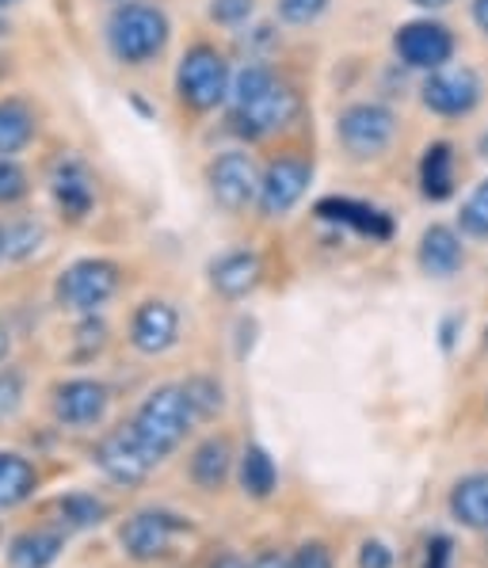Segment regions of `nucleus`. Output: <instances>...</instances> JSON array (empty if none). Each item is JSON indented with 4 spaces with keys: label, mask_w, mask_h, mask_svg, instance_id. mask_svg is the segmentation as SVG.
<instances>
[{
    "label": "nucleus",
    "mask_w": 488,
    "mask_h": 568,
    "mask_svg": "<svg viewBox=\"0 0 488 568\" xmlns=\"http://www.w3.org/2000/svg\"><path fill=\"white\" fill-rule=\"evenodd\" d=\"M298 115V92L275 73L267 61H248L233 73L230 92V130L244 142L272 138L283 126H291Z\"/></svg>",
    "instance_id": "1"
},
{
    "label": "nucleus",
    "mask_w": 488,
    "mask_h": 568,
    "mask_svg": "<svg viewBox=\"0 0 488 568\" xmlns=\"http://www.w3.org/2000/svg\"><path fill=\"white\" fill-rule=\"evenodd\" d=\"M172 20L161 4L150 0H122L103 20V47L111 61L126 69H145L169 50Z\"/></svg>",
    "instance_id": "2"
},
{
    "label": "nucleus",
    "mask_w": 488,
    "mask_h": 568,
    "mask_svg": "<svg viewBox=\"0 0 488 568\" xmlns=\"http://www.w3.org/2000/svg\"><path fill=\"white\" fill-rule=\"evenodd\" d=\"M233 65L214 42H191L176 65V95L187 111H217L230 103Z\"/></svg>",
    "instance_id": "3"
},
{
    "label": "nucleus",
    "mask_w": 488,
    "mask_h": 568,
    "mask_svg": "<svg viewBox=\"0 0 488 568\" xmlns=\"http://www.w3.org/2000/svg\"><path fill=\"white\" fill-rule=\"evenodd\" d=\"M195 419L199 416H195V408H191L183 386H161L138 405L130 427H134V435L145 443V450H150L156 462H164L183 443V435L191 432Z\"/></svg>",
    "instance_id": "4"
},
{
    "label": "nucleus",
    "mask_w": 488,
    "mask_h": 568,
    "mask_svg": "<svg viewBox=\"0 0 488 568\" xmlns=\"http://www.w3.org/2000/svg\"><path fill=\"white\" fill-rule=\"evenodd\" d=\"M397 138L394 108L378 100H355L336 115V142L352 161H378Z\"/></svg>",
    "instance_id": "5"
},
{
    "label": "nucleus",
    "mask_w": 488,
    "mask_h": 568,
    "mask_svg": "<svg viewBox=\"0 0 488 568\" xmlns=\"http://www.w3.org/2000/svg\"><path fill=\"white\" fill-rule=\"evenodd\" d=\"M119 283H122L119 264H111V260H103V256H84V260H73V264L58 275L54 302H58V310L89 317V313H100L103 305L115 298Z\"/></svg>",
    "instance_id": "6"
},
{
    "label": "nucleus",
    "mask_w": 488,
    "mask_h": 568,
    "mask_svg": "<svg viewBox=\"0 0 488 568\" xmlns=\"http://www.w3.org/2000/svg\"><path fill=\"white\" fill-rule=\"evenodd\" d=\"M260 176L264 169L256 164V156L248 150H222L206 161V191H211V203L222 214H244L248 206H256L260 199Z\"/></svg>",
    "instance_id": "7"
},
{
    "label": "nucleus",
    "mask_w": 488,
    "mask_h": 568,
    "mask_svg": "<svg viewBox=\"0 0 488 568\" xmlns=\"http://www.w3.org/2000/svg\"><path fill=\"white\" fill-rule=\"evenodd\" d=\"M47 195L65 222H84L95 210V172L77 150H61L47 169Z\"/></svg>",
    "instance_id": "8"
},
{
    "label": "nucleus",
    "mask_w": 488,
    "mask_h": 568,
    "mask_svg": "<svg viewBox=\"0 0 488 568\" xmlns=\"http://www.w3.org/2000/svg\"><path fill=\"white\" fill-rule=\"evenodd\" d=\"M481 100H485L481 73L469 65H443V69H435V73H427L420 84V103L439 119L474 115V111L481 108Z\"/></svg>",
    "instance_id": "9"
},
{
    "label": "nucleus",
    "mask_w": 488,
    "mask_h": 568,
    "mask_svg": "<svg viewBox=\"0 0 488 568\" xmlns=\"http://www.w3.org/2000/svg\"><path fill=\"white\" fill-rule=\"evenodd\" d=\"M394 54L405 69L435 73V69L450 65V58H455V31L443 20H431V16L408 20L394 34Z\"/></svg>",
    "instance_id": "10"
},
{
    "label": "nucleus",
    "mask_w": 488,
    "mask_h": 568,
    "mask_svg": "<svg viewBox=\"0 0 488 568\" xmlns=\"http://www.w3.org/2000/svg\"><path fill=\"white\" fill-rule=\"evenodd\" d=\"M309 183H313V164L305 161V156H294V153L275 156V161H267L264 176H260L256 210L264 217H286L305 199Z\"/></svg>",
    "instance_id": "11"
},
{
    "label": "nucleus",
    "mask_w": 488,
    "mask_h": 568,
    "mask_svg": "<svg viewBox=\"0 0 488 568\" xmlns=\"http://www.w3.org/2000/svg\"><path fill=\"white\" fill-rule=\"evenodd\" d=\"M95 466L115 480V485H142L161 462L145 450V443L134 435V427L122 424L100 439V447H95Z\"/></svg>",
    "instance_id": "12"
},
{
    "label": "nucleus",
    "mask_w": 488,
    "mask_h": 568,
    "mask_svg": "<svg viewBox=\"0 0 488 568\" xmlns=\"http://www.w3.org/2000/svg\"><path fill=\"white\" fill-rule=\"evenodd\" d=\"M313 214H317L321 222H328V225H344V230L359 233V237L374 241V244L394 241V233H397L394 217H389L382 206L363 203V199L328 195V199H321V203L313 206Z\"/></svg>",
    "instance_id": "13"
},
{
    "label": "nucleus",
    "mask_w": 488,
    "mask_h": 568,
    "mask_svg": "<svg viewBox=\"0 0 488 568\" xmlns=\"http://www.w3.org/2000/svg\"><path fill=\"white\" fill-rule=\"evenodd\" d=\"M108 405H111V393L95 378L61 382L54 389V400H50L54 419L61 427H95L103 416H108Z\"/></svg>",
    "instance_id": "14"
},
{
    "label": "nucleus",
    "mask_w": 488,
    "mask_h": 568,
    "mask_svg": "<svg viewBox=\"0 0 488 568\" xmlns=\"http://www.w3.org/2000/svg\"><path fill=\"white\" fill-rule=\"evenodd\" d=\"M187 523H180L176 515L169 511H138L126 519V527H122V549H126V557H134V561H156V557L169 554L172 538H176V530H183Z\"/></svg>",
    "instance_id": "15"
},
{
    "label": "nucleus",
    "mask_w": 488,
    "mask_h": 568,
    "mask_svg": "<svg viewBox=\"0 0 488 568\" xmlns=\"http://www.w3.org/2000/svg\"><path fill=\"white\" fill-rule=\"evenodd\" d=\"M180 339V313L172 302L150 298L130 317V344L142 355H164Z\"/></svg>",
    "instance_id": "16"
},
{
    "label": "nucleus",
    "mask_w": 488,
    "mask_h": 568,
    "mask_svg": "<svg viewBox=\"0 0 488 568\" xmlns=\"http://www.w3.org/2000/svg\"><path fill=\"white\" fill-rule=\"evenodd\" d=\"M416 264H420L424 275H431V278L458 275L461 264H466V244H461V230H455V225H443V222L427 225V230L420 233Z\"/></svg>",
    "instance_id": "17"
},
{
    "label": "nucleus",
    "mask_w": 488,
    "mask_h": 568,
    "mask_svg": "<svg viewBox=\"0 0 488 568\" xmlns=\"http://www.w3.org/2000/svg\"><path fill=\"white\" fill-rule=\"evenodd\" d=\"M260 275H264V264H260V256L248 248L222 252L211 264V286L222 298H244V294H252Z\"/></svg>",
    "instance_id": "18"
},
{
    "label": "nucleus",
    "mask_w": 488,
    "mask_h": 568,
    "mask_svg": "<svg viewBox=\"0 0 488 568\" xmlns=\"http://www.w3.org/2000/svg\"><path fill=\"white\" fill-rule=\"evenodd\" d=\"M458 191V156L450 142H427L420 156V195L427 203H447Z\"/></svg>",
    "instance_id": "19"
},
{
    "label": "nucleus",
    "mask_w": 488,
    "mask_h": 568,
    "mask_svg": "<svg viewBox=\"0 0 488 568\" xmlns=\"http://www.w3.org/2000/svg\"><path fill=\"white\" fill-rule=\"evenodd\" d=\"M39 138V111L23 95L0 100V156H20Z\"/></svg>",
    "instance_id": "20"
},
{
    "label": "nucleus",
    "mask_w": 488,
    "mask_h": 568,
    "mask_svg": "<svg viewBox=\"0 0 488 568\" xmlns=\"http://www.w3.org/2000/svg\"><path fill=\"white\" fill-rule=\"evenodd\" d=\"M0 241H4L8 264H23V260H31L42 252V244H47V225L34 222V217L12 214L0 222Z\"/></svg>",
    "instance_id": "21"
},
{
    "label": "nucleus",
    "mask_w": 488,
    "mask_h": 568,
    "mask_svg": "<svg viewBox=\"0 0 488 568\" xmlns=\"http://www.w3.org/2000/svg\"><path fill=\"white\" fill-rule=\"evenodd\" d=\"M450 511L474 530H488V474L461 477L450 493Z\"/></svg>",
    "instance_id": "22"
},
{
    "label": "nucleus",
    "mask_w": 488,
    "mask_h": 568,
    "mask_svg": "<svg viewBox=\"0 0 488 568\" xmlns=\"http://www.w3.org/2000/svg\"><path fill=\"white\" fill-rule=\"evenodd\" d=\"M39 474L23 454L0 450V508H20L23 500L34 493Z\"/></svg>",
    "instance_id": "23"
},
{
    "label": "nucleus",
    "mask_w": 488,
    "mask_h": 568,
    "mask_svg": "<svg viewBox=\"0 0 488 568\" xmlns=\"http://www.w3.org/2000/svg\"><path fill=\"white\" fill-rule=\"evenodd\" d=\"M61 535L58 530H28V535H20L12 541V549H8V561L12 568H50L61 557Z\"/></svg>",
    "instance_id": "24"
},
{
    "label": "nucleus",
    "mask_w": 488,
    "mask_h": 568,
    "mask_svg": "<svg viewBox=\"0 0 488 568\" xmlns=\"http://www.w3.org/2000/svg\"><path fill=\"white\" fill-rule=\"evenodd\" d=\"M233 450L225 439H206L203 447L191 454V480L199 488H222V480L230 477Z\"/></svg>",
    "instance_id": "25"
},
{
    "label": "nucleus",
    "mask_w": 488,
    "mask_h": 568,
    "mask_svg": "<svg viewBox=\"0 0 488 568\" xmlns=\"http://www.w3.org/2000/svg\"><path fill=\"white\" fill-rule=\"evenodd\" d=\"M241 485L248 496H256V500H267V496L275 493L278 485V469L272 462V454L264 447H244L241 454Z\"/></svg>",
    "instance_id": "26"
},
{
    "label": "nucleus",
    "mask_w": 488,
    "mask_h": 568,
    "mask_svg": "<svg viewBox=\"0 0 488 568\" xmlns=\"http://www.w3.org/2000/svg\"><path fill=\"white\" fill-rule=\"evenodd\" d=\"M458 230L461 237H474V241H488V180L477 183L469 191V199L458 210Z\"/></svg>",
    "instance_id": "27"
},
{
    "label": "nucleus",
    "mask_w": 488,
    "mask_h": 568,
    "mask_svg": "<svg viewBox=\"0 0 488 568\" xmlns=\"http://www.w3.org/2000/svg\"><path fill=\"white\" fill-rule=\"evenodd\" d=\"M58 515L65 530H89V527H100L108 508H103L95 496H65V500L58 504Z\"/></svg>",
    "instance_id": "28"
},
{
    "label": "nucleus",
    "mask_w": 488,
    "mask_h": 568,
    "mask_svg": "<svg viewBox=\"0 0 488 568\" xmlns=\"http://www.w3.org/2000/svg\"><path fill=\"white\" fill-rule=\"evenodd\" d=\"M31 195V176L20 156H0V210L20 206Z\"/></svg>",
    "instance_id": "29"
},
{
    "label": "nucleus",
    "mask_w": 488,
    "mask_h": 568,
    "mask_svg": "<svg viewBox=\"0 0 488 568\" xmlns=\"http://www.w3.org/2000/svg\"><path fill=\"white\" fill-rule=\"evenodd\" d=\"M333 8V0H275V16L286 28H309Z\"/></svg>",
    "instance_id": "30"
},
{
    "label": "nucleus",
    "mask_w": 488,
    "mask_h": 568,
    "mask_svg": "<svg viewBox=\"0 0 488 568\" xmlns=\"http://www.w3.org/2000/svg\"><path fill=\"white\" fill-rule=\"evenodd\" d=\"M183 393H187V400H191V408H195L199 419L217 416V413H222V405H225L222 386H217L214 378H191V382H183Z\"/></svg>",
    "instance_id": "31"
},
{
    "label": "nucleus",
    "mask_w": 488,
    "mask_h": 568,
    "mask_svg": "<svg viewBox=\"0 0 488 568\" xmlns=\"http://www.w3.org/2000/svg\"><path fill=\"white\" fill-rule=\"evenodd\" d=\"M206 16H211V23L225 31H241L244 23L256 16V0H211L206 4Z\"/></svg>",
    "instance_id": "32"
},
{
    "label": "nucleus",
    "mask_w": 488,
    "mask_h": 568,
    "mask_svg": "<svg viewBox=\"0 0 488 568\" xmlns=\"http://www.w3.org/2000/svg\"><path fill=\"white\" fill-rule=\"evenodd\" d=\"M23 405V374L16 366H0V419H12Z\"/></svg>",
    "instance_id": "33"
},
{
    "label": "nucleus",
    "mask_w": 488,
    "mask_h": 568,
    "mask_svg": "<svg viewBox=\"0 0 488 568\" xmlns=\"http://www.w3.org/2000/svg\"><path fill=\"white\" fill-rule=\"evenodd\" d=\"M103 344H108V325H103L95 313H89V317L77 325V355H81V359H92V355L103 352Z\"/></svg>",
    "instance_id": "34"
},
{
    "label": "nucleus",
    "mask_w": 488,
    "mask_h": 568,
    "mask_svg": "<svg viewBox=\"0 0 488 568\" xmlns=\"http://www.w3.org/2000/svg\"><path fill=\"white\" fill-rule=\"evenodd\" d=\"M359 568H394V554H389L386 541H363Z\"/></svg>",
    "instance_id": "35"
},
{
    "label": "nucleus",
    "mask_w": 488,
    "mask_h": 568,
    "mask_svg": "<svg viewBox=\"0 0 488 568\" xmlns=\"http://www.w3.org/2000/svg\"><path fill=\"white\" fill-rule=\"evenodd\" d=\"M291 568H333V557H328V549L321 546V541H309V546L298 549Z\"/></svg>",
    "instance_id": "36"
},
{
    "label": "nucleus",
    "mask_w": 488,
    "mask_h": 568,
    "mask_svg": "<svg viewBox=\"0 0 488 568\" xmlns=\"http://www.w3.org/2000/svg\"><path fill=\"white\" fill-rule=\"evenodd\" d=\"M450 565V538H435L427 546V568H447Z\"/></svg>",
    "instance_id": "37"
},
{
    "label": "nucleus",
    "mask_w": 488,
    "mask_h": 568,
    "mask_svg": "<svg viewBox=\"0 0 488 568\" xmlns=\"http://www.w3.org/2000/svg\"><path fill=\"white\" fill-rule=\"evenodd\" d=\"M469 16H474L477 31L488 39V0H474V4H469Z\"/></svg>",
    "instance_id": "38"
},
{
    "label": "nucleus",
    "mask_w": 488,
    "mask_h": 568,
    "mask_svg": "<svg viewBox=\"0 0 488 568\" xmlns=\"http://www.w3.org/2000/svg\"><path fill=\"white\" fill-rule=\"evenodd\" d=\"M416 8H424V12H443V8H450L455 0H413Z\"/></svg>",
    "instance_id": "39"
},
{
    "label": "nucleus",
    "mask_w": 488,
    "mask_h": 568,
    "mask_svg": "<svg viewBox=\"0 0 488 568\" xmlns=\"http://www.w3.org/2000/svg\"><path fill=\"white\" fill-rule=\"evenodd\" d=\"M252 568H291V565H286L283 557H278V554H264V557H260V561L252 565Z\"/></svg>",
    "instance_id": "40"
},
{
    "label": "nucleus",
    "mask_w": 488,
    "mask_h": 568,
    "mask_svg": "<svg viewBox=\"0 0 488 568\" xmlns=\"http://www.w3.org/2000/svg\"><path fill=\"white\" fill-rule=\"evenodd\" d=\"M8 352H12V336H8L4 321H0V363H4V359H8Z\"/></svg>",
    "instance_id": "41"
},
{
    "label": "nucleus",
    "mask_w": 488,
    "mask_h": 568,
    "mask_svg": "<svg viewBox=\"0 0 488 568\" xmlns=\"http://www.w3.org/2000/svg\"><path fill=\"white\" fill-rule=\"evenodd\" d=\"M211 568H248V565H244V561H241V557L225 554V557H217V561H214Z\"/></svg>",
    "instance_id": "42"
},
{
    "label": "nucleus",
    "mask_w": 488,
    "mask_h": 568,
    "mask_svg": "<svg viewBox=\"0 0 488 568\" xmlns=\"http://www.w3.org/2000/svg\"><path fill=\"white\" fill-rule=\"evenodd\" d=\"M477 153H481V161H488V130L477 138Z\"/></svg>",
    "instance_id": "43"
},
{
    "label": "nucleus",
    "mask_w": 488,
    "mask_h": 568,
    "mask_svg": "<svg viewBox=\"0 0 488 568\" xmlns=\"http://www.w3.org/2000/svg\"><path fill=\"white\" fill-rule=\"evenodd\" d=\"M20 4V0H0V12H4V8H16Z\"/></svg>",
    "instance_id": "44"
},
{
    "label": "nucleus",
    "mask_w": 488,
    "mask_h": 568,
    "mask_svg": "<svg viewBox=\"0 0 488 568\" xmlns=\"http://www.w3.org/2000/svg\"><path fill=\"white\" fill-rule=\"evenodd\" d=\"M0 260H4V241H0Z\"/></svg>",
    "instance_id": "45"
},
{
    "label": "nucleus",
    "mask_w": 488,
    "mask_h": 568,
    "mask_svg": "<svg viewBox=\"0 0 488 568\" xmlns=\"http://www.w3.org/2000/svg\"><path fill=\"white\" fill-rule=\"evenodd\" d=\"M0 77H4V58H0Z\"/></svg>",
    "instance_id": "46"
},
{
    "label": "nucleus",
    "mask_w": 488,
    "mask_h": 568,
    "mask_svg": "<svg viewBox=\"0 0 488 568\" xmlns=\"http://www.w3.org/2000/svg\"><path fill=\"white\" fill-rule=\"evenodd\" d=\"M115 4H122V0H115Z\"/></svg>",
    "instance_id": "47"
},
{
    "label": "nucleus",
    "mask_w": 488,
    "mask_h": 568,
    "mask_svg": "<svg viewBox=\"0 0 488 568\" xmlns=\"http://www.w3.org/2000/svg\"><path fill=\"white\" fill-rule=\"evenodd\" d=\"M485 339H488V332H485Z\"/></svg>",
    "instance_id": "48"
}]
</instances>
